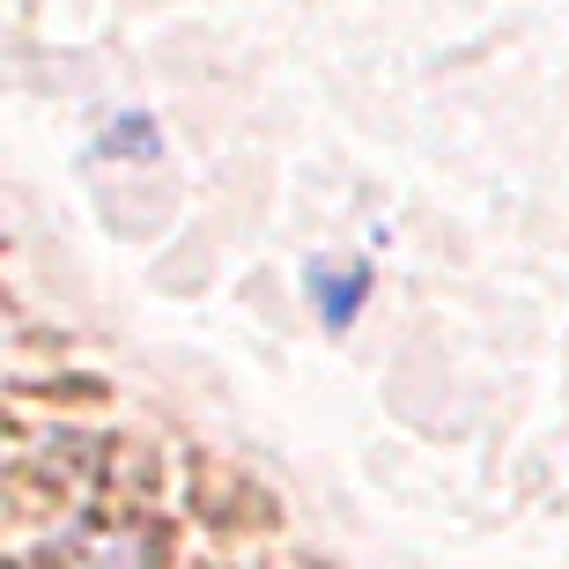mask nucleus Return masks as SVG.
<instances>
[{
	"mask_svg": "<svg viewBox=\"0 0 569 569\" xmlns=\"http://www.w3.org/2000/svg\"><path fill=\"white\" fill-rule=\"evenodd\" d=\"M311 296L326 326H348L362 311V296H370V267H311Z\"/></svg>",
	"mask_w": 569,
	"mask_h": 569,
	"instance_id": "obj_1",
	"label": "nucleus"
}]
</instances>
